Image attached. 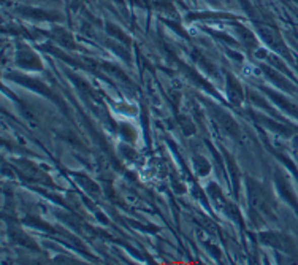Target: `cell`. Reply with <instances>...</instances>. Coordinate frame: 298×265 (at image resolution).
I'll list each match as a JSON object with an SVG mask.
<instances>
[{"label": "cell", "instance_id": "cell-1", "mask_svg": "<svg viewBox=\"0 0 298 265\" xmlns=\"http://www.w3.org/2000/svg\"><path fill=\"white\" fill-rule=\"evenodd\" d=\"M251 191V205L254 207V210H257L258 213H268L270 208H268V200H267V195L265 192L260 189L258 186L252 184L249 187Z\"/></svg>", "mask_w": 298, "mask_h": 265}, {"label": "cell", "instance_id": "cell-2", "mask_svg": "<svg viewBox=\"0 0 298 265\" xmlns=\"http://www.w3.org/2000/svg\"><path fill=\"white\" fill-rule=\"evenodd\" d=\"M264 242L273 248L276 249H282V251H289V246H290V242L287 237L284 235H278V234H267L264 235Z\"/></svg>", "mask_w": 298, "mask_h": 265}, {"label": "cell", "instance_id": "cell-3", "mask_svg": "<svg viewBox=\"0 0 298 265\" xmlns=\"http://www.w3.org/2000/svg\"><path fill=\"white\" fill-rule=\"evenodd\" d=\"M227 94H229V98L230 102L238 105L241 104L243 100V92H241V87L240 84L237 83V80H235L233 77H229V83H227Z\"/></svg>", "mask_w": 298, "mask_h": 265}, {"label": "cell", "instance_id": "cell-4", "mask_svg": "<svg viewBox=\"0 0 298 265\" xmlns=\"http://www.w3.org/2000/svg\"><path fill=\"white\" fill-rule=\"evenodd\" d=\"M217 121H219V124L222 125V127L227 130V134H230L232 137L238 135V125H237V122H233L232 118H229L226 115H220L217 118Z\"/></svg>", "mask_w": 298, "mask_h": 265}, {"label": "cell", "instance_id": "cell-5", "mask_svg": "<svg viewBox=\"0 0 298 265\" xmlns=\"http://www.w3.org/2000/svg\"><path fill=\"white\" fill-rule=\"evenodd\" d=\"M194 163H195V167H197L198 175H208L209 165H208V162L203 157H194Z\"/></svg>", "mask_w": 298, "mask_h": 265}, {"label": "cell", "instance_id": "cell-6", "mask_svg": "<svg viewBox=\"0 0 298 265\" xmlns=\"http://www.w3.org/2000/svg\"><path fill=\"white\" fill-rule=\"evenodd\" d=\"M179 125H181V129L185 135H192L195 132V127L188 118H179Z\"/></svg>", "mask_w": 298, "mask_h": 265}]
</instances>
